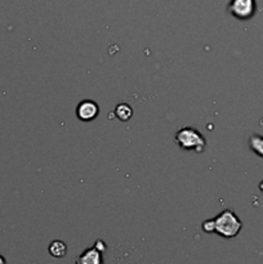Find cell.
<instances>
[{
    "mask_svg": "<svg viewBox=\"0 0 263 264\" xmlns=\"http://www.w3.org/2000/svg\"><path fill=\"white\" fill-rule=\"evenodd\" d=\"M213 220H214V232H217L219 236L224 237V239H234L238 236L243 228L241 220L229 209L222 211L221 214L213 218Z\"/></svg>",
    "mask_w": 263,
    "mask_h": 264,
    "instance_id": "obj_1",
    "label": "cell"
},
{
    "mask_svg": "<svg viewBox=\"0 0 263 264\" xmlns=\"http://www.w3.org/2000/svg\"><path fill=\"white\" fill-rule=\"evenodd\" d=\"M176 142L183 150L195 151V152H202L207 145L203 134L196 129L190 128V126H186V128L179 129L177 131Z\"/></svg>",
    "mask_w": 263,
    "mask_h": 264,
    "instance_id": "obj_2",
    "label": "cell"
},
{
    "mask_svg": "<svg viewBox=\"0 0 263 264\" xmlns=\"http://www.w3.org/2000/svg\"><path fill=\"white\" fill-rule=\"evenodd\" d=\"M255 0H231L227 11L238 20H250L255 13Z\"/></svg>",
    "mask_w": 263,
    "mask_h": 264,
    "instance_id": "obj_3",
    "label": "cell"
},
{
    "mask_svg": "<svg viewBox=\"0 0 263 264\" xmlns=\"http://www.w3.org/2000/svg\"><path fill=\"white\" fill-rule=\"evenodd\" d=\"M98 112H100V107L92 100L81 101L76 107V116L81 121H92L97 117Z\"/></svg>",
    "mask_w": 263,
    "mask_h": 264,
    "instance_id": "obj_4",
    "label": "cell"
},
{
    "mask_svg": "<svg viewBox=\"0 0 263 264\" xmlns=\"http://www.w3.org/2000/svg\"><path fill=\"white\" fill-rule=\"evenodd\" d=\"M78 264H102L101 254H100V251L95 248L88 249V250L79 258Z\"/></svg>",
    "mask_w": 263,
    "mask_h": 264,
    "instance_id": "obj_5",
    "label": "cell"
},
{
    "mask_svg": "<svg viewBox=\"0 0 263 264\" xmlns=\"http://www.w3.org/2000/svg\"><path fill=\"white\" fill-rule=\"evenodd\" d=\"M249 147L255 155L263 157V137L258 134H253L249 138Z\"/></svg>",
    "mask_w": 263,
    "mask_h": 264,
    "instance_id": "obj_6",
    "label": "cell"
},
{
    "mask_svg": "<svg viewBox=\"0 0 263 264\" xmlns=\"http://www.w3.org/2000/svg\"><path fill=\"white\" fill-rule=\"evenodd\" d=\"M66 251H68L66 245L62 241H58V240L53 241L49 245V253H51L54 258H62V256L66 255Z\"/></svg>",
    "mask_w": 263,
    "mask_h": 264,
    "instance_id": "obj_7",
    "label": "cell"
},
{
    "mask_svg": "<svg viewBox=\"0 0 263 264\" xmlns=\"http://www.w3.org/2000/svg\"><path fill=\"white\" fill-rule=\"evenodd\" d=\"M115 115H116L118 119L121 120V121H128V120L132 117V115H133V111H132V109L126 105V103H121V105L116 106V109H115Z\"/></svg>",
    "mask_w": 263,
    "mask_h": 264,
    "instance_id": "obj_8",
    "label": "cell"
},
{
    "mask_svg": "<svg viewBox=\"0 0 263 264\" xmlns=\"http://www.w3.org/2000/svg\"><path fill=\"white\" fill-rule=\"evenodd\" d=\"M203 229H204L205 232H208V234L214 232V220L213 219L205 220V222L203 223Z\"/></svg>",
    "mask_w": 263,
    "mask_h": 264,
    "instance_id": "obj_9",
    "label": "cell"
},
{
    "mask_svg": "<svg viewBox=\"0 0 263 264\" xmlns=\"http://www.w3.org/2000/svg\"><path fill=\"white\" fill-rule=\"evenodd\" d=\"M0 264H6V260H4V258H2V256H0Z\"/></svg>",
    "mask_w": 263,
    "mask_h": 264,
    "instance_id": "obj_10",
    "label": "cell"
},
{
    "mask_svg": "<svg viewBox=\"0 0 263 264\" xmlns=\"http://www.w3.org/2000/svg\"><path fill=\"white\" fill-rule=\"evenodd\" d=\"M259 188H260V191H262V192H263V181H262V182H260V184H259Z\"/></svg>",
    "mask_w": 263,
    "mask_h": 264,
    "instance_id": "obj_11",
    "label": "cell"
}]
</instances>
